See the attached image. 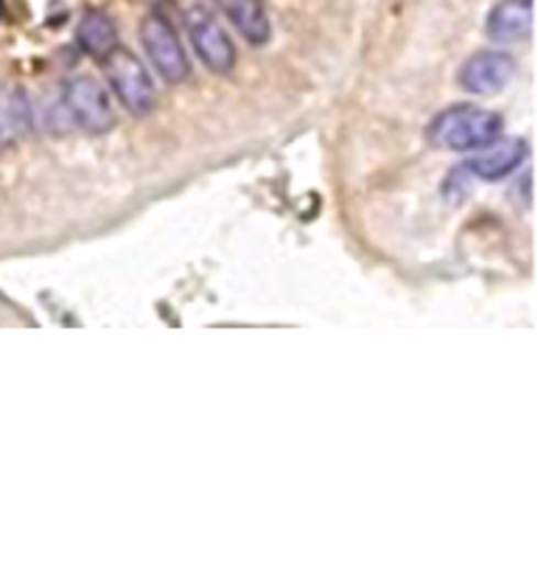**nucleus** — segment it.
Masks as SVG:
<instances>
[{
    "label": "nucleus",
    "mask_w": 538,
    "mask_h": 564,
    "mask_svg": "<svg viewBox=\"0 0 538 564\" xmlns=\"http://www.w3.org/2000/svg\"><path fill=\"white\" fill-rule=\"evenodd\" d=\"M0 147H3V132H0Z\"/></svg>",
    "instance_id": "nucleus-11"
},
{
    "label": "nucleus",
    "mask_w": 538,
    "mask_h": 564,
    "mask_svg": "<svg viewBox=\"0 0 538 564\" xmlns=\"http://www.w3.org/2000/svg\"><path fill=\"white\" fill-rule=\"evenodd\" d=\"M186 29L191 37L194 48H197L199 59H202L213 74H230L235 65V45L230 43L228 32L222 29L217 18L208 9L194 7L186 14Z\"/></svg>",
    "instance_id": "nucleus-5"
},
{
    "label": "nucleus",
    "mask_w": 538,
    "mask_h": 564,
    "mask_svg": "<svg viewBox=\"0 0 538 564\" xmlns=\"http://www.w3.org/2000/svg\"><path fill=\"white\" fill-rule=\"evenodd\" d=\"M502 116L474 105H458L435 116L427 135L432 147L449 152H476L502 135Z\"/></svg>",
    "instance_id": "nucleus-1"
},
{
    "label": "nucleus",
    "mask_w": 538,
    "mask_h": 564,
    "mask_svg": "<svg viewBox=\"0 0 538 564\" xmlns=\"http://www.w3.org/2000/svg\"><path fill=\"white\" fill-rule=\"evenodd\" d=\"M141 43L163 79L172 82V85H179V82L188 79V74H191L188 54L183 48V43H179V34L174 32V25L163 14H149L143 20Z\"/></svg>",
    "instance_id": "nucleus-3"
},
{
    "label": "nucleus",
    "mask_w": 538,
    "mask_h": 564,
    "mask_svg": "<svg viewBox=\"0 0 538 564\" xmlns=\"http://www.w3.org/2000/svg\"><path fill=\"white\" fill-rule=\"evenodd\" d=\"M532 0H499L488 14L485 32L494 43L510 45L530 37Z\"/></svg>",
    "instance_id": "nucleus-8"
},
{
    "label": "nucleus",
    "mask_w": 538,
    "mask_h": 564,
    "mask_svg": "<svg viewBox=\"0 0 538 564\" xmlns=\"http://www.w3.org/2000/svg\"><path fill=\"white\" fill-rule=\"evenodd\" d=\"M516 74L514 56L505 51H480V54L469 56L460 68L458 82L463 90L476 96H494L510 85Z\"/></svg>",
    "instance_id": "nucleus-6"
},
{
    "label": "nucleus",
    "mask_w": 538,
    "mask_h": 564,
    "mask_svg": "<svg viewBox=\"0 0 538 564\" xmlns=\"http://www.w3.org/2000/svg\"><path fill=\"white\" fill-rule=\"evenodd\" d=\"M105 63L107 79H110L112 90H116L121 105H124L132 116H149V112L155 110L157 87L155 82H152V76H149L146 65H143L132 51L116 45Z\"/></svg>",
    "instance_id": "nucleus-2"
},
{
    "label": "nucleus",
    "mask_w": 538,
    "mask_h": 564,
    "mask_svg": "<svg viewBox=\"0 0 538 564\" xmlns=\"http://www.w3.org/2000/svg\"><path fill=\"white\" fill-rule=\"evenodd\" d=\"M65 110L90 135H105L116 124V112L105 87L94 76H74L63 87Z\"/></svg>",
    "instance_id": "nucleus-4"
},
{
    "label": "nucleus",
    "mask_w": 538,
    "mask_h": 564,
    "mask_svg": "<svg viewBox=\"0 0 538 564\" xmlns=\"http://www.w3.org/2000/svg\"><path fill=\"white\" fill-rule=\"evenodd\" d=\"M527 158V143L521 138H496L494 143L483 147L480 155H474L471 161H465L463 166L469 169V174L474 181L483 183H496L505 181L507 174H514L516 169L525 163Z\"/></svg>",
    "instance_id": "nucleus-7"
},
{
    "label": "nucleus",
    "mask_w": 538,
    "mask_h": 564,
    "mask_svg": "<svg viewBox=\"0 0 538 564\" xmlns=\"http://www.w3.org/2000/svg\"><path fill=\"white\" fill-rule=\"evenodd\" d=\"M224 18L242 32L250 45H266L273 37V25L266 18L261 0H219Z\"/></svg>",
    "instance_id": "nucleus-9"
},
{
    "label": "nucleus",
    "mask_w": 538,
    "mask_h": 564,
    "mask_svg": "<svg viewBox=\"0 0 538 564\" xmlns=\"http://www.w3.org/2000/svg\"><path fill=\"white\" fill-rule=\"evenodd\" d=\"M76 43L79 48L85 51L87 56H94V59H107L110 51L118 45V32H116V23L110 20V14L99 12H87L81 18L79 29H76Z\"/></svg>",
    "instance_id": "nucleus-10"
}]
</instances>
